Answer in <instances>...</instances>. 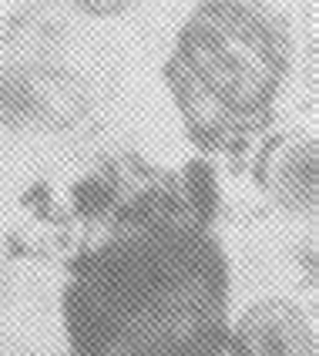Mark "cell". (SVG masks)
<instances>
[{
    "mask_svg": "<svg viewBox=\"0 0 319 356\" xmlns=\"http://www.w3.org/2000/svg\"><path fill=\"white\" fill-rule=\"evenodd\" d=\"M74 356H225L229 262L195 216L155 198L74 262L64 289Z\"/></svg>",
    "mask_w": 319,
    "mask_h": 356,
    "instance_id": "cell-1",
    "label": "cell"
},
{
    "mask_svg": "<svg viewBox=\"0 0 319 356\" xmlns=\"http://www.w3.org/2000/svg\"><path fill=\"white\" fill-rule=\"evenodd\" d=\"M91 115V88L78 71L51 60L0 67V124L17 135H64Z\"/></svg>",
    "mask_w": 319,
    "mask_h": 356,
    "instance_id": "cell-3",
    "label": "cell"
},
{
    "mask_svg": "<svg viewBox=\"0 0 319 356\" xmlns=\"http://www.w3.org/2000/svg\"><path fill=\"white\" fill-rule=\"evenodd\" d=\"M232 356H316V326L289 299L252 302L229 326Z\"/></svg>",
    "mask_w": 319,
    "mask_h": 356,
    "instance_id": "cell-4",
    "label": "cell"
},
{
    "mask_svg": "<svg viewBox=\"0 0 319 356\" xmlns=\"http://www.w3.org/2000/svg\"><path fill=\"white\" fill-rule=\"evenodd\" d=\"M316 135H286L272 141L262 161V185L289 216H316Z\"/></svg>",
    "mask_w": 319,
    "mask_h": 356,
    "instance_id": "cell-5",
    "label": "cell"
},
{
    "mask_svg": "<svg viewBox=\"0 0 319 356\" xmlns=\"http://www.w3.org/2000/svg\"><path fill=\"white\" fill-rule=\"evenodd\" d=\"M293 44L256 0H202L175 34L165 84L188 135L205 148H236L272 115Z\"/></svg>",
    "mask_w": 319,
    "mask_h": 356,
    "instance_id": "cell-2",
    "label": "cell"
},
{
    "mask_svg": "<svg viewBox=\"0 0 319 356\" xmlns=\"http://www.w3.org/2000/svg\"><path fill=\"white\" fill-rule=\"evenodd\" d=\"M64 3L88 20H115L131 14L141 0H64Z\"/></svg>",
    "mask_w": 319,
    "mask_h": 356,
    "instance_id": "cell-6",
    "label": "cell"
}]
</instances>
